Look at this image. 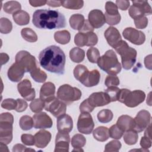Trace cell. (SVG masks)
Returning a JSON list of instances; mask_svg holds the SVG:
<instances>
[{
	"instance_id": "1",
	"label": "cell",
	"mask_w": 152,
	"mask_h": 152,
	"mask_svg": "<svg viewBox=\"0 0 152 152\" xmlns=\"http://www.w3.org/2000/svg\"><path fill=\"white\" fill-rule=\"evenodd\" d=\"M40 65L49 72L63 74L65 72L66 57L63 50L55 45L49 46L39 55Z\"/></svg>"
},
{
	"instance_id": "2",
	"label": "cell",
	"mask_w": 152,
	"mask_h": 152,
	"mask_svg": "<svg viewBox=\"0 0 152 152\" xmlns=\"http://www.w3.org/2000/svg\"><path fill=\"white\" fill-rule=\"evenodd\" d=\"M33 23L40 29H55L64 28L66 26L65 16L56 10H37L33 15Z\"/></svg>"
},
{
	"instance_id": "3",
	"label": "cell",
	"mask_w": 152,
	"mask_h": 152,
	"mask_svg": "<svg viewBox=\"0 0 152 152\" xmlns=\"http://www.w3.org/2000/svg\"><path fill=\"white\" fill-rule=\"evenodd\" d=\"M99 68L109 75H116L121 71V65L119 63L115 52L110 49L100 57L97 62Z\"/></svg>"
},
{
	"instance_id": "4",
	"label": "cell",
	"mask_w": 152,
	"mask_h": 152,
	"mask_svg": "<svg viewBox=\"0 0 152 152\" xmlns=\"http://www.w3.org/2000/svg\"><path fill=\"white\" fill-rule=\"evenodd\" d=\"M114 49L121 57L123 68L125 69H130L136 62L137 50L129 46L127 43L123 40Z\"/></svg>"
},
{
	"instance_id": "5",
	"label": "cell",
	"mask_w": 152,
	"mask_h": 152,
	"mask_svg": "<svg viewBox=\"0 0 152 152\" xmlns=\"http://www.w3.org/2000/svg\"><path fill=\"white\" fill-rule=\"evenodd\" d=\"M14 117L8 112L0 115V142L8 144L12 140V124Z\"/></svg>"
},
{
	"instance_id": "6",
	"label": "cell",
	"mask_w": 152,
	"mask_h": 152,
	"mask_svg": "<svg viewBox=\"0 0 152 152\" xmlns=\"http://www.w3.org/2000/svg\"><path fill=\"white\" fill-rule=\"evenodd\" d=\"M81 91L78 88L71 86L69 84L61 86L57 91V98L66 104H70L75 101L80 100L81 97Z\"/></svg>"
},
{
	"instance_id": "7",
	"label": "cell",
	"mask_w": 152,
	"mask_h": 152,
	"mask_svg": "<svg viewBox=\"0 0 152 152\" xmlns=\"http://www.w3.org/2000/svg\"><path fill=\"white\" fill-rule=\"evenodd\" d=\"M129 14L133 19L151 15V8L147 1H132V5L129 9Z\"/></svg>"
},
{
	"instance_id": "8",
	"label": "cell",
	"mask_w": 152,
	"mask_h": 152,
	"mask_svg": "<svg viewBox=\"0 0 152 152\" xmlns=\"http://www.w3.org/2000/svg\"><path fill=\"white\" fill-rule=\"evenodd\" d=\"M15 62L22 66L26 72H30L38 66L35 57L26 50H21L17 53Z\"/></svg>"
},
{
	"instance_id": "9",
	"label": "cell",
	"mask_w": 152,
	"mask_h": 152,
	"mask_svg": "<svg viewBox=\"0 0 152 152\" xmlns=\"http://www.w3.org/2000/svg\"><path fill=\"white\" fill-rule=\"evenodd\" d=\"M97 42V36L93 31L86 33L79 32L74 37V43L79 47H83L84 46H93L96 45Z\"/></svg>"
},
{
	"instance_id": "10",
	"label": "cell",
	"mask_w": 152,
	"mask_h": 152,
	"mask_svg": "<svg viewBox=\"0 0 152 152\" xmlns=\"http://www.w3.org/2000/svg\"><path fill=\"white\" fill-rule=\"evenodd\" d=\"M94 123L91 115L87 112L81 113L78 119L77 129L80 133L90 134L93 130Z\"/></svg>"
},
{
	"instance_id": "11",
	"label": "cell",
	"mask_w": 152,
	"mask_h": 152,
	"mask_svg": "<svg viewBox=\"0 0 152 152\" xmlns=\"http://www.w3.org/2000/svg\"><path fill=\"white\" fill-rule=\"evenodd\" d=\"M134 119L133 131L141 132L150 124L151 115L146 110H141L138 112Z\"/></svg>"
},
{
	"instance_id": "12",
	"label": "cell",
	"mask_w": 152,
	"mask_h": 152,
	"mask_svg": "<svg viewBox=\"0 0 152 152\" xmlns=\"http://www.w3.org/2000/svg\"><path fill=\"white\" fill-rule=\"evenodd\" d=\"M45 109L55 117L58 118L65 113L66 104L55 97L52 100L45 103Z\"/></svg>"
},
{
	"instance_id": "13",
	"label": "cell",
	"mask_w": 152,
	"mask_h": 152,
	"mask_svg": "<svg viewBox=\"0 0 152 152\" xmlns=\"http://www.w3.org/2000/svg\"><path fill=\"white\" fill-rule=\"evenodd\" d=\"M124 37L136 45L143 44L145 40V36L144 33L132 27H127L123 31Z\"/></svg>"
},
{
	"instance_id": "14",
	"label": "cell",
	"mask_w": 152,
	"mask_h": 152,
	"mask_svg": "<svg viewBox=\"0 0 152 152\" xmlns=\"http://www.w3.org/2000/svg\"><path fill=\"white\" fill-rule=\"evenodd\" d=\"M145 98V94L144 91L137 90L133 91H129L125 97L124 103L127 107H135L142 103Z\"/></svg>"
},
{
	"instance_id": "15",
	"label": "cell",
	"mask_w": 152,
	"mask_h": 152,
	"mask_svg": "<svg viewBox=\"0 0 152 152\" xmlns=\"http://www.w3.org/2000/svg\"><path fill=\"white\" fill-rule=\"evenodd\" d=\"M17 89L20 95L26 100H33L36 96V92L31 87V83L30 80L24 79L20 81L17 85Z\"/></svg>"
},
{
	"instance_id": "16",
	"label": "cell",
	"mask_w": 152,
	"mask_h": 152,
	"mask_svg": "<svg viewBox=\"0 0 152 152\" xmlns=\"http://www.w3.org/2000/svg\"><path fill=\"white\" fill-rule=\"evenodd\" d=\"M33 119L35 129H46L52 126V120L45 112H39L34 114Z\"/></svg>"
},
{
	"instance_id": "17",
	"label": "cell",
	"mask_w": 152,
	"mask_h": 152,
	"mask_svg": "<svg viewBox=\"0 0 152 152\" xmlns=\"http://www.w3.org/2000/svg\"><path fill=\"white\" fill-rule=\"evenodd\" d=\"M90 104L94 108L103 106L111 102L109 96L105 92H96L92 93L88 98Z\"/></svg>"
},
{
	"instance_id": "18",
	"label": "cell",
	"mask_w": 152,
	"mask_h": 152,
	"mask_svg": "<svg viewBox=\"0 0 152 152\" xmlns=\"http://www.w3.org/2000/svg\"><path fill=\"white\" fill-rule=\"evenodd\" d=\"M69 142L70 137L68 133L58 132L55 138V148L54 151H68Z\"/></svg>"
},
{
	"instance_id": "19",
	"label": "cell",
	"mask_w": 152,
	"mask_h": 152,
	"mask_svg": "<svg viewBox=\"0 0 152 152\" xmlns=\"http://www.w3.org/2000/svg\"><path fill=\"white\" fill-rule=\"evenodd\" d=\"M56 127L58 132L66 133L70 132L73 128V121L72 118L65 113L58 117Z\"/></svg>"
},
{
	"instance_id": "20",
	"label": "cell",
	"mask_w": 152,
	"mask_h": 152,
	"mask_svg": "<svg viewBox=\"0 0 152 152\" xmlns=\"http://www.w3.org/2000/svg\"><path fill=\"white\" fill-rule=\"evenodd\" d=\"M104 36L108 44L113 48L122 40L119 31L117 28L112 26L106 29L104 31Z\"/></svg>"
},
{
	"instance_id": "21",
	"label": "cell",
	"mask_w": 152,
	"mask_h": 152,
	"mask_svg": "<svg viewBox=\"0 0 152 152\" xmlns=\"http://www.w3.org/2000/svg\"><path fill=\"white\" fill-rule=\"evenodd\" d=\"M88 20L94 28H100L105 23L104 15L99 10H91L88 14Z\"/></svg>"
},
{
	"instance_id": "22",
	"label": "cell",
	"mask_w": 152,
	"mask_h": 152,
	"mask_svg": "<svg viewBox=\"0 0 152 152\" xmlns=\"http://www.w3.org/2000/svg\"><path fill=\"white\" fill-rule=\"evenodd\" d=\"M25 69L17 62L13 64L8 70V77L12 82H19L23 78Z\"/></svg>"
},
{
	"instance_id": "23",
	"label": "cell",
	"mask_w": 152,
	"mask_h": 152,
	"mask_svg": "<svg viewBox=\"0 0 152 152\" xmlns=\"http://www.w3.org/2000/svg\"><path fill=\"white\" fill-rule=\"evenodd\" d=\"M55 93V86L51 82H47L43 84L40 90V99L45 103L48 102L53 98Z\"/></svg>"
},
{
	"instance_id": "24",
	"label": "cell",
	"mask_w": 152,
	"mask_h": 152,
	"mask_svg": "<svg viewBox=\"0 0 152 152\" xmlns=\"http://www.w3.org/2000/svg\"><path fill=\"white\" fill-rule=\"evenodd\" d=\"M34 145L40 148L46 147L51 140V134L46 130H40L34 135Z\"/></svg>"
},
{
	"instance_id": "25",
	"label": "cell",
	"mask_w": 152,
	"mask_h": 152,
	"mask_svg": "<svg viewBox=\"0 0 152 152\" xmlns=\"http://www.w3.org/2000/svg\"><path fill=\"white\" fill-rule=\"evenodd\" d=\"M100 78V74L99 71L97 69H93L91 71H88L81 83L86 87H91L97 85L99 83Z\"/></svg>"
},
{
	"instance_id": "26",
	"label": "cell",
	"mask_w": 152,
	"mask_h": 152,
	"mask_svg": "<svg viewBox=\"0 0 152 152\" xmlns=\"http://www.w3.org/2000/svg\"><path fill=\"white\" fill-rule=\"evenodd\" d=\"M116 124L125 132L129 130H133L134 119L128 115H121L119 117Z\"/></svg>"
},
{
	"instance_id": "27",
	"label": "cell",
	"mask_w": 152,
	"mask_h": 152,
	"mask_svg": "<svg viewBox=\"0 0 152 152\" xmlns=\"http://www.w3.org/2000/svg\"><path fill=\"white\" fill-rule=\"evenodd\" d=\"M85 20L84 17L82 14H75L71 16L69 21L72 28L80 31L84 24Z\"/></svg>"
},
{
	"instance_id": "28",
	"label": "cell",
	"mask_w": 152,
	"mask_h": 152,
	"mask_svg": "<svg viewBox=\"0 0 152 152\" xmlns=\"http://www.w3.org/2000/svg\"><path fill=\"white\" fill-rule=\"evenodd\" d=\"M14 22L20 26L27 25L30 21V15L25 11L20 10L12 14Z\"/></svg>"
},
{
	"instance_id": "29",
	"label": "cell",
	"mask_w": 152,
	"mask_h": 152,
	"mask_svg": "<svg viewBox=\"0 0 152 152\" xmlns=\"http://www.w3.org/2000/svg\"><path fill=\"white\" fill-rule=\"evenodd\" d=\"M94 138L100 142L106 141L110 137L109 129L103 126L96 128L93 132Z\"/></svg>"
},
{
	"instance_id": "30",
	"label": "cell",
	"mask_w": 152,
	"mask_h": 152,
	"mask_svg": "<svg viewBox=\"0 0 152 152\" xmlns=\"http://www.w3.org/2000/svg\"><path fill=\"white\" fill-rule=\"evenodd\" d=\"M86 143V139L81 134H77L74 135L71 139V145L74 147L72 151H83L81 149Z\"/></svg>"
},
{
	"instance_id": "31",
	"label": "cell",
	"mask_w": 152,
	"mask_h": 152,
	"mask_svg": "<svg viewBox=\"0 0 152 152\" xmlns=\"http://www.w3.org/2000/svg\"><path fill=\"white\" fill-rule=\"evenodd\" d=\"M54 39L57 43L62 45H65L69 42L71 35L69 32L65 30L57 31L54 34Z\"/></svg>"
},
{
	"instance_id": "32",
	"label": "cell",
	"mask_w": 152,
	"mask_h": 152,
	"mask_svg": "<svg viewBox=\"0 0 152 152\" xmlns=\"http://www.w3.org/2000/svg\"><path fill=\"white\" fill-rule=\"evenodd\" d=\"M69 57L71 60L75 63L82 62L85 57V52L79 48H74L69 51Z\"/></svg>"
},
{
	"instance_id": "33",
	"label": "cell",
	"mask_w": 152,
	"mask_h": 152,
	"mask_svg": "<svg viewBox=\"0 0 152 152\" xmlns=\"http://www.w3.org/2000/svg\"><path fill=\"white\" fill-rule=\"evenodd\" d=\"M21 4L15 1H10L4 4V11L8 14H14L21 10Z\"/></svg>"
},
{
	"instance_id": "34",
	"label": "cell",
	"mask_w": 152,
	"mask_h": 152,
	"mask_svg": "<svg viewBox=\"0 0 152 152\" xmlns=\"http://www.w3.org/2000/svg\"><path fill=\"white\" fill-rule=\"evenodd\" d=\"M30 74L31 78L36 82L42 83H44L46 80V78H47L46 74L44 71L41 70L40 68H39L38 66L36 67L31 71H30Z\"/></svg>"
},
{
	"instance_id": "35",
	"label": "cell",
	"mask_w": 152,
	"mask_h": 152,
	"mask_svg": "<svg viewBox=\"0 0 152 152\" xmlns=\"http://www.w3.org/2000/svg\"><path fill=\"white\" fill-rule=\"evenodd\" d=\"M84 1L82 0H65L61 1V5L65 8L79 10L83 7Z\"/></svg>"
},
{
	"instance_id": "36",
	"label": "cell",
	"mask_w": 152,
	"mask_h": 152,
	"mask_svg": "<svg viewBox=\"0 0 152 152\" xmlns=\"http://www.w3.org/2000/svg\"><path fill=\"white\" fill-rule=\"evenodd\" d=\"M88 72L87 68L83 65H78L74 69V75L76 80L80 83L84 80L86 74Z\"/></svg>"
},
{
	"instance_id": "37",
	"label": "cell",
	"mask_w": 152,
	"mask_h": 152,
	"mask_svg": "<svg viewBox=\"0 0 152 152\" xmlns=\"http://www.w3.org/2000/svg\"><path fill=\"white\" fill-rule=\"evenodd\" d=\"M19 124L20 128L24 131L31 129L34 126V121L32 118L28 115H24L21 117Z\"/></svg>"
},
{
	"instance_id": "38",
	"label": "cell",
	"mask_w": 152,
	"mask_h": 152,
	"mask_svg": "<svg viewBox=\"0 0 152 152\" xmlns=\"http://www.w3.org/2000/svg\"><path fill=\"white\" fill-rule=\"evenodd\" d=\"M23 38L29 42H35L37 40V36L34 31L30 28H24L21 31Z\"/></svg>"
},
{
	"instance_id": "39",
	"label": "cell",
	"mask_w": 152,
	"mask_h": 152,
	"mask_svg": "<svg viewBox=\"0 0 152 152\" xmlns=\"http://www.w3.org/2000/svg\"><path fill=\"white\" fill-rule=\"evenodd\" d=\"M97 119L101 123H107L110 122L113 117L112 112L109 109H103L98 112Z\"/></svg>"
},
{
	"instance_id": "40",
	"label": "cell",
	"mask_w": 152,
	"mask_h": 152,
	"mask_svg": "<svg viewBox=\"0 0 152 152\" xmlns=\"http://www.w3.org/2000/svg\"><path fill=\"white\" fill-rule=\"evenodd\" d=\"M138 139V132L129 130L125 132L124 135V140L125 142L128 145H134L137 143Z\"/></svg>"
},
{
	"instance_id": "41",
	"label": "cell",
	"mask_w": 152,
	"mask_h": 152,
	"mask_svg": "<svg viewBox=\"0 0 152 152\" xmlns=\"http://www.w3.org/2000/svg\"><path fill=\"white\" fill-rule=\"evenodd\" d=\"M29 106L33 112L39 113L45 108V102L41 99H36L30 103Z\"/></svg>"
},
{
	"instance_id": "42",
	"label": "cell",
	"mask_w": 152,
	"mask_h": 152,
	"mask_svg": "<svg viewBox=\"0 0 152 152\" xmlns=\"http://www.w3.org/2000/svg\"><path fill=\"white\" fill-rule=\"evenodd\" d=\"M12 28L11 21L7 18H1L0 20V31L2 34L10 33Z\"/></svg>"
},
{
	"instance_id": "43",
	"label": "cell",
	"mask_w": 152,
	"mask_h": 152,
	"mask_svg": "<svg viewBox=\"0 0 152 152\" xmlns=\"http://www.w3.org/2000/svg\"><path fill=\"white\" fill-rule=\"evenodd\" d=\"M87 57L91 63H97L100 57L99 50L94 47L90 48L87 51Z\"/></svg>"
},
{
	"instance_id": "44",
	"label": "cell",
	"mask_w": 152,
	"mask_h": 152,
	"mask_svg": "<svg viewBox=\"0 0 152 152\" xmlns=\"http://www.w3.org/2000/svg\"><path fill=\"white\" fill-rule=\"evenodd\" d=\"M109 135L112 138L118 140L121 138L123 136L124 132L119 126L115 124L112 125L109 129Z\"/></svg>"
},
{
	"instance_id": "45",
	"label": "cell",
	"mask_w": 152,
	"mask_h": 152,
	"mask_svg": "<svg viewBox=\"0 0 152 152\" xmlns=\"http://www.w3.org/2000/svg\"><path fill=\"white\" fill-rule=\"evenodd\" d=\"M122 145L120 141L118 140H112L106 144L104 151L105 152H110V151H118Z\"/></svg>"
},
{
	"instance_id": "46",
	"label": "cell",
	"mask_w": 152,
	"mask_h": 152,
	"mask_svg": "<svg viewBox=\"0 0 152 152\" xmlns=\"http://www.w3.org/2000/svg\"><path fill=\"white\" fill-rule=\"evenodd\" d=\"M106 14L109 15H116L119 14L118 8L115 4L112 1H107L105 5Z\"/></svg>"
},
{
	"instance_id": "47",
	"label": "cell",
	"mask_w": 152,
	"mask_h": 152,
	"mask_svg": "<svg viewBox=\"0 0 152 152\" xmlns=\"http://www.w3.org/2000/svg\"><path fill=\"white\" fill-rule=\"evenodd\" d=\"M119 90H120V88H119L117 87H108L105 90L104 92L107 93V94L109 96L110 99V101L112 102L118 101V97Z\"/></svg>"
},
{
	"instance_id": "48",
	"label": "cell",
	"mask_w": 152,
	"mask_h": 152,
	"mask_svg": "<svg viewBox=\"0 0 152 152\" xmlns=\"http://www.w3.org/2000/svg\"><path fill=\"white\" fill-rule=\"evenodd\" d=\"M119 83V79L116 75H108L104 81L105 86L107 87H116Z\"/></svg>"
},
{
	"instance_id": "49",
	"label": "cell",
	"mask_w": 152,
	"mask_h": 152,
	"mask_svg": "<svg viewBox=\"0 0 152 152\" xmlns=\"http://www.w3.org/2000/svg\"><path fill=\"white\" fill-rule=\"evenodd\" d=\"M17 106V100L13 99H4L1 103V107L4 109L11 110L15 109Z\"/></svg>"
},
{
	"instance_id": "50",
	"label": "cell",
	"mask_w": 152,
	"mask_h": 152,
	"mask_svg": "<svg viewBox=\"0 0 152 152\" xmlns=\"http://www.w3.org/2000/svg\"><path fill=\"white\" fill-rule=\"evenodd\" d=\"M104 15L105 17V22L109 25H116L118 24L121 21L120 14H118L116 15H109L104 13Z\"/></svg>"
},
{
	"instance_id": "51",
	"label": "cell",
	"mask_w": 152,
	"mask_h": 152,
	"mask_svg": "<svg viewBox=\"0 0 152 152\" xmlns=\"http://www.w3.org/2000/svg\"><path fill=\"white\" fill-rule=\"evenodd\" d=\"M148 19L145 16L141 17L138 18L134 19L135 26L137 28L143 29L145 28L148 25Z\"/></svg>"
},
{
	"instance_id": "52",
	"label": "cell",
	"mask_w": 152,
	"mask_h": 152,
	"mask_svg": "<svg viewBox=\"0 0 152 152\" xmlns=\"http://www.w3.org/2000/svg\"><path fill=\"white\" fill-rule=\"evenodd\" d=\"M94 108L90 104L88 99L84 100L80 105V110L81 113H90Z\"/></svg>"
},
{
	"instance_id": "53",
	"label": "cell",
	"mask_w": 152,
	"mask_h": 152,
	"mask_svg": "<svg viewBox=\"0 0 152 152\" xmlns=\"http://www.w3.org/2000/svg\"><path fill=\"white\" fill-rule=\"evenodd\" d=\"M21 140L26 145H34V137L31 134H24L21 137Z\"/></svg>"
},
{
	"instance_id": "54",
	"label": "cell",
	"mask_w": 152,
	"mask_h": 152,
	"mask_svg": "<svg viewBox=\"0 0 152 152\" xmlns=\"http://www.w3.org/2000/svg\"><path fill=\"white\" fill-rule=\"evenodd\" d=\"M16 100H17V106L15 110L17 112H22L24 111L28 106L27 103L24 100H23L21 99H17Z\"/></svg>"
},
{
	"instance_id": "55",
	"label": "cell",
	"mask_w": 152,
	"mask_h": 152,
	"mask_svg": "<svg viewBox=\"0 0 152 152\" xmlns=\"http://www.w3.org/2000/svg\"><path fill=\"white\" fill-rule=\"evenodd\" d=\"M116 5L118 8L125 11L129 7L130 2L126 0H117L116 1Z\"/></svg>"
},
{
	"instance_id": "56",
	"label": "cell",
	"mask_w": 152,
	"mask_h": 152,
	"mask_svg": "<svg viewBox=\"0 0 152 152\" xmlns=\"http://www.w3.org/2000/svg\"><path fill=\"white\" fill-rule=\"evenodd\" d=\"M140 145L143 148H145V149L149 148L151 146V140L144 136L141 139Z\"/></svg>"
},
{
	"instance_id": "57",
	"label": "cell",
	"mask_w": 152,
	"mask_h": 152,
	"mask_svg": "<svg viewBox=\"0 0 152 152\" xmlns=\"http://www.w3.org/2000/svg\"><path fill=\"white\" fill-rule=\"evenodd\" d=\"M129 91H130V90L128 89H126V88L120 89V90L119 91V94H118V101H119L121 103H124L125 97H126L127 94L129 93Z\"/></svg>"
},
{
	"instance_id": "58",
	"label": "cell",
	"mask_w": 152,
	"mask_h": 152,
	"mask_svg": "<svg viewBox=\"0 0 152 152\" xmlns=\"http://www.w3.org/2000/svg\"><path fill=\"white\" fill-rule=\"evenodd\" d=\"M94 31V28L89 23L88 20H86L84 24L80 31V32H83V33H86V32H89V31Z\"/></svg>"
},
{
	"instance_id": "59",
	"label": "cell",
	"mask_w": 152,
	"mask_h": 152,
	"mask_svg": "<svg viewBox=\"0 0 152 152\" xmlns=\"http://www.w3.org/2000/svg\"><path fill=\"white\" fill-rule=\"evenodd\" d=\"M35 151L34 149L27 148L24 145L21 144H17L14 145L12 148V151Z\"/></svg>"
},
{
	"instance_id": "60",
	"label": "cell",
	"mask_w": 152,
	"mask_h": 152,
	"mask_svg": "<svg viewBox=\"0 0 152 152\" xmlns=\"http://www.w3.org/2000/svg\"><path fill=\"white\" fill-rule=\"evenodd\" d=\"M47 2V1H31V0H30L29 1V3L32 6V7H40V6H42V5H44L46 4Z\"/></svg>"
},
{
	"instance_id": "61",
	"label": "cell",
	"mask_w": 152,
	"mask_h": 152,
	"mask_svg": "<svg viewBox=\"0 0 152 152\" xmlns=\"http://www.w3.org/2000/svg\"><path fill=\"white\" fill-rule=\"evenodd\" d=\"M144 64L147 69H151V55H149L145 58Z\"/></svg>"
},
{
	"instance_id": "62",
	"label": "cell",
	"mask_w": 152,
	"mask_h": 152,
	"mask_svg": "<svg viewBox=\"0 0 152 152\" xmlns=\"http://www.w3.org/2000/svg\"><path fill=\"white\" fill-rule=\"evenodd\" d=\"M46 4L52 7H59L61 6V1H47Z\"/></svg>"
},
{
	"instance_id": "63",
	"label": "cell",
	"mask_w": 152,
	"mask_h": 152,
	"mask_svg": "<svg viewBox=\"0 0 152 152\" xmlns=\"http://www.w3.org/2000/svg\"><path fill=\"white\" fill-rule=\"evenodd\" d=\"M145 129H146L144 132V136L151 140V124H150Z\"/></svg>"
},
{
	"instance_id": "64",
	"label": "cell",
	"mask_w": 152,
	"mask_h": 152,
	"mask_svg": "<svg viewBox=\"0 0 152 152\" xmlns=\"http://www.w3.org/2000/svg\"><path fill=\"white\" fill-rule=\"evenodd\" d=\"M9 60V56L7 54L4 53H1V65H4L6 64Z\"/></svg>"
}]
</instances>
